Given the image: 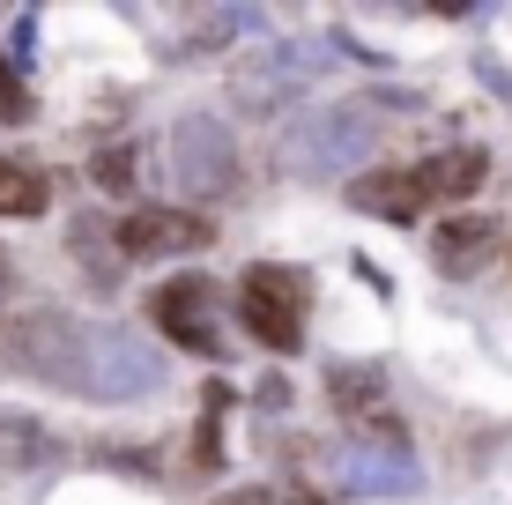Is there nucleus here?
<instances>
[{
  "label": "nucleus",
  "mask_w": 512,
  "mask_h": 505,
  "mask_svg": "<svg viewBox=\"0 0 512 505\" xmlns=\"http://www.w3.org/2000/svg\"><path fill=\"white\" fill-rule=\"evenodd\" d=\"M238 320L253 327L268 350H297V342H305V275L260 260V268L245 275V290H238Z\"/></svg>",
  "instance_id": "obj_1"
},
{
  "label": "nucleus",
  "mask_w": 512,
  "mask_h": 505,
  "mask_svg": "<svg viewBox=\"0 0 512 505\" xmlns=\"http://www.w3.org/2000/svg\"><path fill=\"white\" fill-rule=\"evenodd\" d=\"M216 305H223V290L208 283V275H171L164 290H156V327H164L179 350L193 357H216Z\"/></svg>",
  "instance_id": "obj_2"
},
{
  "label": "nucleus",
  "mask_w": 512,
  "mask_h": 505,
  "mask_svg": "<svg viewBox=\"0 0 512 505\" xmlns=\"http://www.w3.org/2000/svg\"><path fill=\"white\" fill-rule=\"evenodd\" d=\"M164 156H171V171H179L186 194H223L231 171H238L231 134H223L216 119H179V127L164 134Z\"/></svg>",
  "instance_id": "obj_3"
},
{
  "label": "nucleus",
  "mask_w": 512,
  "mask_h": 505,
  "mask_svg": "<svg viewBox=\"0 0 512 505\" xmlns=\"http://www.w3.org/2000/svg\"><path fill=\"white\" fill-rule=\"evenodd\" d=\"M156 387V357L127 335H104L90 327V350H82V394H141Z\"/></svg>",
  "instance_id": "obj_4"
},
{
  "label": "nucleus",
  "mask_w": 512,
  "mask_h": 505,
  "mask_svg": "<svg viewBox=\"0 0 512 505\" xmlns=\"http://www.w3.org/2000/svg\"><path fill=\"white\" fill-rule=\"evenodd\" d=\"M327 394H334V409H342V424H357L364 439H379V446H401V424H394V409H386L379 372H364V364H334Z\"/></svg>",
  "instance_id": "obj_5"
},
{
  "label": "nucleus",
  "mask_w": 512,
  "mask_h": 505,
  "mask_svg": "<svg viewBox=\"0 0 512 505\" xmlns=\"http://www.w3.org/2000/svg\"><path fill=\"white\" fill-rule=\"evenodd\" d=\"M208 216H193V208H141V216L119 231V253L127 260H156V253H201L208 246Z\"/></svg>",
  "instance_id": "obj_6"
},
{
  "label": "nucleus",
  "mask_w": 512,
  "mask_h": 505,
  "mask_svg": "<svg viewBox=\"0 0 512 505\" xmlns=\"http://www.w3.org/2000/svg\"><path fill=\"white\" fill-rule=\"evenodd\" d=\"M349 201L386 223H416L431 208V186H423V164L416 171H364V179H349Z\"/></svg>",
  "instance_id": "obj_7"
},
{
  "label": "nucleus",
  "mask_w": 512,
  "mask_h": 505,
  "mask_svg": "<svg viewBox=\"0 0 512 505\" xmlns=\"http://www.w3.org/2000/svg\"><path fill=\"white\" fill-rule=\"evenodd\" d=\"M364 149H372V119L364 112H327V119H312V127H297V156L320 164V171H342L349 156H364Z\"/></svg>",
  "instance_id": "obj_8"
},
{
  "label": "nucleus",
  "mask_w": 512,
  "mask_h": 505,
  "mask_svg": "<svg viewBox=\"0 0 512 505\" xmlns=\"http://www.w3.org/2000/svg\"><path fill=\"white\" fill-rule=\"evenodd\" d=\"M490 246H498V223L490 216H453V223H438V238H431V260L446 275H475L490 260Z\"/></svg>",
  "instance_id": "obj_9"
},
{
  "label": "nucleus",
  "mask_w": 512,
  "mask_h": 505,
  "mask_svg": "<svg viewBox=\"0 0 512 505\" xmlns=\"http://www.w3.org/2000/svg\"><path fill=\"white\" fill-rule=\"evenodd\" d=\"M490 179V149H446V156H431L423 164V186H431V201H468L475 186Z\"/></svg>",
  "instance_id": "obj_10"
},
{
  "label": "nucleus",
  "mask_w": 512,
  "mask_h": 505,
  "mask_svg": "<svg viewBox=\"0 0 512 505\" xmlns=\"http://www.w3.org/2000/svg\"><path fill=\"white\" fill-rule=\"evenodd\" d=\"M52 461V439L30 416H0V468H15V476H30V468Z\"/></svg>",
  "instance_id": "obj_11"
},
{
  "label": "nucleus",
  "mask_w": 512,
  "mask_h": 505,
  "mask_svg": "<svg viewBox=\"0 0 512 505\" xmlns=\"http://www.w3.org/2000/svg\"><path fill=\"white\" fill-rule=\"evenodd\" d=\"M45 201H52L45 171H30V164H0V216H45Z\"/></svg>",
  "instance_id": "obj_12"
},
{
  "label": "nucleus",
  "mask_w": 512,
  "mask_h": 505,
  "mask_svg": "<svg viewBox=\"0 0 512 505\" xmlns=\"http://www.w3.org/2000/svg\"><path fill=\"white\" fill-rule=\"evenodd\" d=\"M67 246L82 253V268H90L97 283H112V275H119V260H127V253H119V238L104 231L97 216H82V223H75V238H67Z\"/></svg>",
  "instance_id": "obj_13"
},
{
  "label": "nucleus",
  "mask_w": 512,
  "mask_h": 505,
  "mask_svg": "<svg viewBox=\"0 0 512 505\" xmlns=\"http://www.w3.org/2000/svg\"><path fill=\"white\" fill-rule=\"evenodd\" d=\"M349 483H357V491H416V468H401V461H372V454H357V461H349Z\"/></svg>",
  "instance_id": "obj_14"
},
{
  "label": "nucleus",
  "mask_w": 512,
  "mask_h": 505,
  "mask_svg": "<svg viewBox=\"0 0 512 505\" xmlns=\"http://www.w3.org/2000/svg\"><path fill=\"white\" fill-rule=\"evenodd\" d=\"M90 179L104 186V194H134V149H104L90 164Z\"/></svg>",
  "instance_id": "obj_15"
},
{
  "label": "nucleus",
  "mask_w": 512,
  "mask_h": 505,
  "mask_svg": "<svg viewBox=\"0 0 512 505\" xmlns=\"http://www.w3.org/2000/svg\"><path fill=\"white\" fill-rule=\"evenodd\" d=\"M0 119H8V127H15V119H30V90L15 82L8 60H0Z\"/></svg>",
  "instance_id": "obj_16"
},
{
  "label": "nucleus",
  "mask_w": 512,
  "mask_h": 505,
  "mask_svg": "<svg viewBox=\"0 0 512 505\" xmlns=\"http://www.w3.org/2000/svg\"><path fill=\"white\" fill-rule=\"evenodd\" d=\"M483 82H490V90H505V97H512V75H505L498 60H483Z\"/></svg>",
  "instance_id": "obj_17"
},
{
  "label": "nucleus",
  "mask_w": 512,
  "mask_h": 505,
  "mask_svg": "<svg viewBox=\"0 0 512 505\" xmlns=\"http://www.w3.org/2000/svg\"><path fill=\"white\" fill-rule=\"evenodd\" d=\"M223 505H275L268 491H238V498H223Z\"/></svg>",
  "instance_id": "obj_18"
},
{
  "label": "nucleus",
  "mask_w": 512,
  "mask_h": 505,
  "mask_svg": "<svg viewBox=\"0 0 512 505\" xmlns=\"http://www.w3.org/2000/svg\"><path fill=\"white\" fill-rule=\"evenodd\" d=\"M282 505H327L320 491H290V498H282Z\"/></svg>",
  "instance_id": "obj_19"
}]
</instances>
